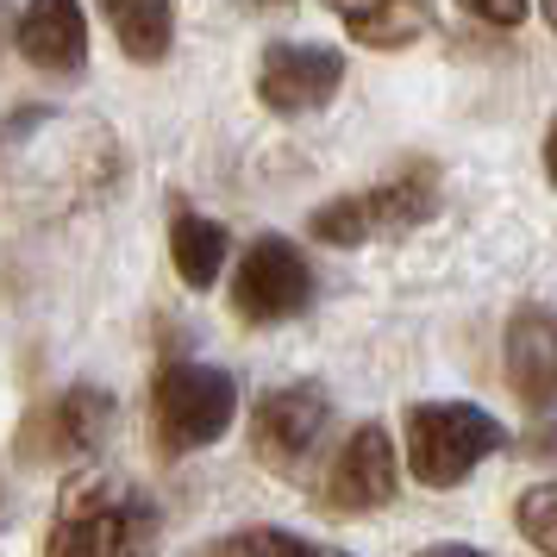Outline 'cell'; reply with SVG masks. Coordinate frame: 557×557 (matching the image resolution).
<instances>
[{"instance_id": "cell-1", "label": "cell", "mask_w": 557, "mask_h": 557, "mask_svg": "<svg viewBox=\"0 0 557 557\" xmlns=\"http://www.w3.org/2000/svg\"><path fill=\"white\" fill-rule=\"evenodd\" d=\"M157 507L120 476H82L51 520L45 557H151Z\"/></svg>"}, {"instance_id": "cell-2", "label": "cell", "mask_w": 557, "mask_h": 557, "mask_svg": "<svg viewBox=\"0 0 557 557\" xmlns=\"http://www.w3.org/2000/svg\"><path fill=\"white\" fill-rule=\"evenodd\" d=\"M502 420L470 401H413L407 407V463L432 488H451L488 451H502Z\"/></svg>"}, {"instance_id": "cell-3", "label": "cell", "mask_w": 557, "mask_h": 557, "mask_svg": "<svg viewBox=\"0 0 557 557\" xmlns=\"http://www.w3.org/2000/svg\"><path fill=\"white\" fill-rule=\"evenodd\" d=\"M232 413H238V388L213 363H170L151 388L157 438H163V451H176V457L213 445L232 426Z\"/></svg>"}, {"instance_id": "cell-4", "label": "cell", "mask_w": 557, "mask_h": 557, "mask_svg": "<svg viewBox=\"0 0 557 557\" xmlns=\"http://www.w3.org/2000/svg\"><path fill=\"white\" fill-rule=\"evenodd\" d=\"M307 295H313V270H307V257L288 245V238H257L245 263H238V276H232V301L238 313L251 320V326H276L288 313H301Z\"/></svg>"}, {"instance_id": "cell-5", "label": "cell", "mask_w": 557, "mask_h": 557, "mask_svg": "<svg viewBox=\"0 0 557 557\" xmlns=\"http://www.w3.org/2000/svg\"><path fill=\"white\" fill-rule=\"evenodd\" d=\"M420 213H432V182L401 176V182H388V188H370V195L320 207V213H313V238H326V245H357V238L395 232V226H407V220H420Z\"/></svg>"}, {"instance_id": "cell-6", "label": "cell", "mask_w": 557, "mask_h": 557, "mask_svg": "<svg viewBox=\"0 0 557 557\" xmlns=\"http://www.w3.org/2000/svg\"><path fill=\"white\" fill-rule=\"evenodd\" d=\"M345 82V57L326 45H270L257 70V101L270 113H307Z\"/></svg>"}, {"instance_id": "cell-7", "label": "cell", "mask_w": 557, "mask_h": 557, "mask_svg": "<svg viewBox=\"0 0 557 557\" xmlns=\"http://www.w3.org/2000/svg\"><path fill=\"white\" fill-rule=\"evenodd\" d=\"M113 401L101 388H63L26 420V457L32 463H51V457H88L101 445Z\"/></svg>"}, {"instance_id": "cell-8", "label": "cell", "mask_w": 557, "mask_h": 557, "mask_svg": "<svg viewBox=\"0 0 557 557\" xmlns=\"http://www.w3.org/2000/svg\"><path fill=\"white\" fill-rule=\"evenodd\" d=\"M320 432H326V395H320L313 382L276 388V395L257 401V413H251V445H257V457H270L276 470H288L301 451H313Z\"/></svg>"}, {"instance_id": "cell-9", "label": "cell", "mask_w": 557, "mask_h": 557, "mask_svg": "<svg viewBox=\"0 0 557 557\" xmlns=\"http://www.w3.org/2000/svg\"><path fill=\"white\" fill-rule=\"evenodd\" d=\"M13 45L32 70H51V76H76L88 63V20H82V0H26Z\"/></svg>"}, {"instance_id": "cell-10", "label": "cell", "mask_w": 557, "mask_h": 557, "mask_svg": "<svg viewBox=\"0 0 557 557\" xmlns=\"http://www.w3.org/2000/svg\"><path fill=\"white\" fill-rule=\"evenodd\" d=\"M326 495L338 513H370L395 495V445L382 426H357L345 438V451L332 457V476H326Z\"/></svg>"}, {"instance_id": "cell-11", "label": "cell", "mask_w": 557, "mask_h": 557, "mask_svg": "<svg viewBox=\"0 0 557 557\" xmlns=\"http://www.w3.org/2000/svg\"><path fill=\"white\" fill-rule=\"evenodd\" d=\"M552 313L545 307H527V313H513V326H507V382H513V395L527 407H552Z\"/></svg>"}, {"instance_id": "cell-12", "label": "cell", "mask_w": 557, "mask_h": 557, "mask_svg": "<svg viewBox=\"0 0 557 557\" xmlns=\"http://www.w3.org/2000/svg\"><path fill=\"white\" fill-rule=\"evenodd\" d=\"M332 13L345 20L357 45H370V51H395L407 38H420L432 20V0H326Z\"/></svg>"}, {"instance_id": "cell-13", "label": "cell", "mask_w": 557, "mask_h": 557, "mask_svg": "<svg viewBox=\"0 0 557 557\" xmlns=\"http://www.w3.org/2000/svg\"><path fill=\"white\" fill-rule=\"evenodd\" d=\"M226 251L232 238L220 220H201V213H176V226H170V257H176V276L188 288H213V276L226 270Z\"/></svg>"}, {"instance_id": "cell-14", "label": "cell", "mask_w": 557, "mask_h": 557, "mask_svg": "<svg viewBox=\"0 0 557 557\" xmlns=\"http://www.w3.org/2000/svg\"><path fill=\"white\" fill-rule=\"evenodd\" d=\"M101 7L120 32V45H126V57L157 63L170 51V0H101Z\"/></svg>"}, {"instance_id": "cell-15", "label": "cell", "mask_w": 557, "mask_h": 557, "mask_svg": "<svg viewBox=\"0 0 557 557\" xmlns=\"http://www.w3.org/2000/svg\"><path fill=\"white\" fill-rule=\"evenodd\" d=\"M552 507H557L552 482H539V488H527V495H520V532H527V539H532V552H557V532H552Z\"/></svg>"}, {"instance_id": "cell-16", "label": "cell", "mask_w": 557, "mask_h": 557, "mask_svg": "<svg viewBox=\"0 0 557 557\" xmlns=\"http://www.w3.org/2000/svg\"><path fill=\"white\" fill-rule=\"evenodd\" d=\"M226 557H320L307 539H295V532H245V539H232Z\"/></svg>"}, {"instance_id": "cell-17", "label": "cell", "mask_w": 557, "mask_h": 557, "mask_svg": "<svg viewBox=\"0 0 557 557\" xmlns=\"http://www.w3.org/2000/svg\"><path fill=\"white\" fill-rule=\"evenodd\" d=\"M463 13H476L482 26H520L527 0H463Z\"/></svg>"}, {"instance_id": "cell-18", "label": "cell", "mask_w": 557, "mask_h": 557, "mask_svg": "<svg viewBox=\"0 0 557 557\" xmlns=\"http://www.w3.org/2000/svg\"><path fill=\"white\" fill-rule=\"evenodd\" d=\"M420 557H482V552H470V545H432V552H420Z\"/></svg>"}, {"instance_id": "cell-19", "label": "cell", "mask_w": 557, "mask_h": 557, "mask_svg": "<svg viewBox=\"0 0 557 557\" xmlns=\"http://www.w3.org/2000/svg\"><path fill=\"white\" fill-rule=\"evenodd\" d=\"M7 38H13V7L0 0V51H7Z\"/></svg>"}, {"instance_id": "cell-20", "label": "cell", "mask_w": 557, "mask_h": 557, "mask_svg": "<svg viewBox=\"0 0 557 557\" xmlns=\"http://www.w3.org/2000/svg\"><path fill=\"white\" fill-rule=\"evenodd\" d=\"M263 7H288V0H263Z\"/></svg>"}]
</instances>
